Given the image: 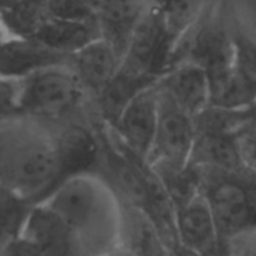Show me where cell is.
<instances>
[{
	"instance_id": "f1b7e54d",
	"label": "cell",
	"mask_w": 256,
	"mask_h": 256,
	"mask_svg": "<svg viewBox=\"0 0 256 256\" xmlns=\"http://www.w3.org/2000/svg\"><path fill=\"white\" fill-rule=\"evenodd\" d=\"M240 256H256V250H246V252H243Z\"/></svg>"
},
{
	"instance_id": "4fadbf2b",
	"label": "cell",
	"mask_w": 256,
	"mask_h": 256,
	"mask_svg": "<svg viewBox=\"0 0 256 256\" xmlns=\"http://www.w3.org/2000/svg\"><path fill=\"white\" fill-rule=\"evenodd\" d=\"M87 4L102 38L110 40L122 56L135 26L150 9L142 0H87Z\"/></svg>"
},
{
	"instance_id": "d6986e66",
	"label": "cell",
	"mask_w": 256,
	"mask_h": 256,
	"mask_svg": "<svg viewBox=\"0 0 256 256\" xmlns=\"http://www.w3.org/2000/svg\"><path fill=\"white\" fill-rule=\"evenodd\" d=\"M32 204L0 184V255L4 248L20 236Z\"/></svg>"
},
{
	"instance_id": "30bf717a",
	"label": "cell",
	"mask_w": 256,
	"mask_h": 256,
	"mask_svg": "<svg viewBox=\"0 0 256 256\" xmlns=\"http://www.w3.org/2000/svg\"><path fill=\"white\" fill-rule=\"evenodd\" d=\"M210 108L248 112L256 106V78L246 72L237 57L208 70Z\"/></svg>"
},
{
	"instance_id": "44dd1931",
	"label": "cell",
	"mask_w": 256,
	"mask_h": 256,
	"mask_svg": "<svg viewBox=\"0 0 256 256\" xmlns=\"http://www.w3.org/2000/svg\"><path fill=\"white\" fill-rule=\"evenodd\" d=\"M18 82L0 76V122L18 114Z\"/></svg>"
},
{
	"instance_id": "7402d4cb",
	"label": "cell",
	"mask_w": 256,
	"mask_h": 256,
	"mask_svg": "<svg viewBox=\"0 0 256 256\" xmlns=\"http://www.w3.org/2000/svg\"><path fill=\"white\" fill-rule=\"evenodd\" d=\"M236 57L240 66L256 78V40L244 36H236Z\"/></svg>"
},
{
	"instance_id": "7c38bea8",
	"label": "cell",
	"mask_w": 256,
	"mask_h": 256,
	"mask_svg": "<svg viewBox=\"0 0 256 256\" xmlns=\"http://www.w3.org/2000/svg\"><path fill=\"white\" fill-rule=\"evenodd\" d=\"M177 234L183 246L200 255L207 254L224 238L202 189L177 208Z\"/></svg>"
},
{
	"instance_id": "e0dca14e",
	"label": "cell",
	"mask_w": 256,
	"mask_h": 256,
	"mask_svg": "<svg viewBox=\"0 0 256 256\" xmlns=\"http://www.w3.org/2000/svg\"><path fill=\"white\" fill-rule=\"evenodd\" d=\"M208 0H166L159 10L164 30L171 48V57L188 34L196 27Z\"/></svg>"
},
{
	"instance_id": "5bb4252c",
	"label": "cell",
	"mask_w": 256,
	"mask_h": 256,
	"mask_svg": "<svg viewBox=\"0 0 256 256\" xmlns=\"http://www.w3.org/2000/svg\"><path fill=\"white\" fill-rule=\"evenodd\" d=\"M190 165L216 172L238 174L248 168L237 134L198 132Z\"/></svg>"
},
{
	"instance_id": "8fae6325",
	"label": "cell",
	"mask_w": 256,
	"mask_h": 256,
	"mask_svg": "<svg viewBox=\"0 0 256 256\" xmlns=\"http://www.w3.org/2000/svg\"><path fill=\"white\" fill-rule=\"evenodd\" d=\"M69 62V56L57 52L34 38H8L0 42V76L22 80L36 70Z\"/></svg>"
},
{
	"instance_id": "484cf974",
	"label": "cell",
	"mask_w": 256,
	"mask_h": 256,
	"mask_svg": "<svg viewBox=\"0 0 256 256\" xmlns=\"http://www.w3.org/2000/svg\"><path fill=\"white\" fill-rule=\"evenodd\" d=\"M105 256H135V255H132L129 250H126L124 248H122V246H117L116 249H112L110 254H106Z\"/></svg>"
},
{
	"instance_id": "8992f818",
	"label": "cell",
	"mask_w": 256,
	"mask_h": 256,
	"mask_svg": "<svg viewBox=\"0 0 256 256\" xmlns=\"http://www.w3.org/2000/svg\"><path fill=\"white\" fill-rule=\"evenodd\" d=\"M201 186L225 240L234 238L250 228L248 194L240 172H218L207 184L201 183Z\"/></svg>"
},
{
	"instance_id": "52a82bcc",
	"label": "cell",
	"mask_w": 256,
	"mask_h": 256,
	"mask_svg": "<svg viewBox=\"0 0 256 256\" xmlns=\"http://www.w3.org/2000/svg\"><path fill=\"white\" fill-rule=\"evenodd\" d=\"M156 84L168 100L195 118L210 108L208 72L196 62L188 58L174 62Z\"/></svg>"
},
{
	"instance_id": "ffe728a7",
	"label": "cell",
	"mask_w": 256,
	"mask_h": 256,
	"mask_svg": "<svg viewBox=\"0 0 256 256\" xmlns=\"http://www.w3.org/2000/svg\"><path fill=\"white\" fill-rule=\"evenodd\" d=\"M51 18L87 20L93 18L87 0H45Z\"/></svg>"
},
{
	"instance_id": "ba28073f",
	"label": "cell",
	"mask_w": 256,
	"mask_h": 256,
	"mask_svg": "<svg viewBox=\"0 0 256 256\" xmlns=\"http://www.w3.org/2000/svg\"><path fill=\"white\" fill-rule=\"evenodd\" d=\"M122 62V52L105 38H98L69 56L68 64L93 102L112 81Z\"/></svg>"
},
{
	"instance_id": "7a4b0ae2",
	"label": "cell",
	"mask_w": 256,
	"mask_h": 256,
	"mask_svg": "<svg viewBox=\"0 0 256 256\" xmlns=\"http://www.w3.org/2000/svg\"><path fill=\"white\" fill-rule=\"evenodd\" d=\"M62 180L56 146L42 120L15 114L0 122V184L36 204Z\"/></svg>"
},
{
	"instance_id": "5b68a950",
	"label": "cell",
	"mask_w": 256,
	"mask_h": 256,
	"mask_svg": "<svg viewBox=\"0 0 256 256\" xmlns=\"http://www.w3.org/2000/svg\"><path fill=\"white\" fill-rule=\"evenodd\" d=\"M156 82L135 94L116 123L111 128L106 126L126 152L144 162L150 158L160 114V93Z\"/></svg>"
},
{
	"instance_id": "ac0fdd59",
	"label": "cell",
	"mask_w": 256,
	"mask_h": 256,
	"mask_svg": "<svg viewBox=\"0 0 256 256\" xmlns=\"http://www.w3.org/2000/svg\"><path fill=\"white\" fill-rule=\"evenodd\" d=\"M0 20L12 38H34L50 20L45 0H18L8 10L0 12Z\"/></svg>"
},
{
	"instance_id": "4316f807",
	"label": "cell",
	"mask_w": 256,
	"mask_h": 256,
	"mask_svg": "<svg viewBox=\"0 0 256 256\" xmlns=\"http://www.w3.org/2000/svg\"><path fill=\"white\" fill-rule=\"evenodd\" d=\"M150 9H156V10H160L162 9V6L165 4V2L166 0H142Z\"/></svg>"
},
{
	"instance_id": "6da1fadb",
	"label": "cell",
	"mask_w": 256,
	"mask_h": 256,
	"mask_svg": "<svg viewBox=\"0 0 256 256\" xmlns=\"http://www.w3.org/2000/svg\"><path fill=\"white\" fill-rule=\"evenodd\" d=\"M40 202L68 225L80 252L105 256L120 246L122 201L100 174L70 176Z\"/></svg>"
},
{
	"instance_id": "d4e9b609",
	"label": "cell",
	"mask_w": 256,
	"mask_h": 256,
	"mask_svg": "<svg viewBox=\"0 0 256 256\" xmlns=\"http://www.w3.org/2000/svg\"><path fill=\"white\" fill-rule=\"evenodd\" d=\"M170 256H201L198 252H195V250H192V249H189V248H186V246H183L182 243L180 244H177L176 248H172L171 250H170Z\"/></svg>"
},
{
	"instance_id": "cb8c5ba5",
	"label": "cell",
	"mask_w": 256,
	"mask_h": 256,
	"mask_svg": "<svg viewBox=\"0 0 256 256\" xmlns=\"http://www.w3.org/2000/svg\"><path fill=\"white\" fill-rule=\"evenodd\" d=\"M0 256H39V254L24 238L18 236L4 248Z\"/></svg>"
},
{
	"instance_id": "277c9868",
	"label": "cell",
	"mask_w": 256,
	"mask_h": 256,
	"mask_svg": "<svg viewBox=\"0 0 256 256\" xmlns=\"http://www.w3.org/2000/svg\"><path fill=\"white\" fill-rule=\"evenodd\" d=\"M196 138V118L176 106L160 93L159 123L147 164L156 171L186 170L190 166Z\"/></svg>"
},
{
	"instance_id": "9a60e30c",
	"label": "cell",
	"mask_w": 256,
	"mask_h": 256,
	"mask_svg": "<svg viewBox=\"0 0 256 256\" xmlns=\"http://www.w3.org/2000/svg\"><path fill=\"white\" fill-rule=\"evenodd\" d=\"M120 246L135 256H170L150 216L140 207L122 202Z\"/></svg>"
},
{
	"instance_id": "603a6c76",
	"label": "cell",
	"mask_w": 256,
	"mask_h": 256,
	"mask_svg": "<svg viewBox=\"0 0 256 256\" xmlns=\"http://www.w3.org/2000/svg\"><path fill=\"white\" fill-rule=\"evenodd\" d=\"M242 180L246 186L248 202H249V216H250V228H256V171L252 168H246L240 172Z\"/></svg>"
},
{
	"instance_id": "2e32d148",
	"label": "cell",
	"mask_w": 256,
	"mask_h": 256,
	"mask_svg": "<svg viewBox=\"0 0 256 256\" xmlns=\"http://www.w3.org/2000/svg\"><path fill=\"white\" fill-rule=\"evenodd\" d=\"M98 38H102V34L94 18L58 20L51 16L34 36V39L48 48L64 56L76 52Z\"/></svg>"
},
{
	"instance_id": "3957f363",
	"label": "cell",
	"mask_w": 256,
	"mask_h": 256,
	"mask_svg": "<svg viewBox=\"0 0 256 256\" xmlns=\"http://www.w3.org/2000/svg\"><path fill=\"white\" fill-rule=\"evenodd\" d=\"M88 106L90 98L68 63L44 68L18 82V114L56 120Z\"/></svg>"
},
{
	"instance_id": "83f0119b",
	"label": "cell",
	"mask_w": 256,
	"mask_h": 256,
	"mask_svg": "<svg viewBox=\"0 0 256 256\" xmlns=\"http://www.w3.org/2000/svg\"><path fill=\"white\" fill-rule=\"evenodd\" d=\"M18 0H0V12L8 10L10 6H14Z\"/></svg>"
},
{
	"instance_id": "9c48e42d",
	"label": "cell",
	"mask_w": 256,
	"mask_h": 256,
	"mask_svg": "<svg viewBox=\"0 0 256 256\" xmlns=\"http://www.w3.org/2000/svg\"><path fill=\"white\" fill-rule=\"evenodd\" d=\"M20 237L39 256H74L78 250L68 225L44 202L30 206Z\"/></svg>"
}]
</instances>
